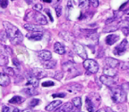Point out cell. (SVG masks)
Here are the masks:
<instances>
[{
  "label": "cell",
  "mask_w": 129,
  "mask_h": 112,
  "mask_svg": "<svg viewBox=\"0 0 129 112\" xmlns=\"http://www.w3.org/2000/svg\"><path fill=\"white\" fill-rule=\"evenodd\" d=\"M25 100L24 98L21 97V96H14L11 100H9V103L10 104H14V105H20V104H22L24 101Z\"/></svg>",
  "instance_id": "28"
},
{
  "label": "cell",
  "mask_w": 129,
  "mask_h": 112,
  "mask_svg": "<svg viewBox=\"0 0 129 112\" xmlns=\"http://www.w3.org/2000/svg\"><path fill=\"white\" fill-rule=\"evenodd\" d=\"M54 50L56 53L60 54V55H63V54L66 53V48L60 42H55V45H54Z\"/></svg>",
  "instance_id": "23"
},
{
  "label": "cell",
  "mask_w": 129,
  "mask_h": 112,
  "mask_svg": "<svg viewBox=\"0 0 129 112\" xmlns=\"http://www.w3.org/2000/svg\"><path fill=\"white\" fill-rule=\"evenodd\" d=\"M100 81L103 84L108 86V87H112V85L115 84V79H113V77L107 76V75H102L100 77Z\"/></svg>",
  "instance_id": "10"
},
{
  "label": "cell",
  "mask_w": 129,
  "mask_h": 112,
  "mask_svg": "<svg viewBox=\"0 0 129 112\" xmlns=\"http://www.w3.org/2000/svg\"><path fill=\"white\" fill-rule=\"evenodd\" d=\"M105 66L106 67H117V66H119L120 62L118 60L114 59L112 57H107L105 59Z\"/></svg>",
  "instance_id": "13"
},
{
  "label": "cell",
  "mask_w": 129,
  "mask_h": 112,
  "mask_svg": "<svg viewBox=\"0 0 129 112\" xmlns=\"http://www.w3.org/2000/svg\"><path fill=\"white\" fill-rule=\"evenodd\" d=\"M24 20L34 21L39 25H45L48 23L45 15L40 14L39 11H32V10H29V12L27 13L26 16L24 18Z\"/></svg>",
  "instance_id": "2"
},
{
  "label": "cell",
  "mask_w": 129,
  "mask_h": 112,
  "mask_svg": "<svg viewBox=\"0 0 129 112\" xmlns=\"http://www.w3.org/2000/svg\"><path fill=\"white\" fill-rule=\"evenodd\" d=\"M83 67L90 73H96L99 70L98 63L93 59H85L83 62Z\"/></svg>",
  "instance_id": "5"
},
{
  "label": "cell",
  "mask_w": 129,
  "mask_h": 112,
  "mask_svg": "<svg viewBox=\"0 0 129 112\" xmlns=\"http://www.w3.org/2000/svg\"><path fill=\"white\" fill-rule=\"evenodd\" d=\"M120 68H121V70H127V69L129 68V64L127 63V62H123V63H121Z\"/></svg>",
  "instance_id": "41"
},
{
  "label": "cell",
  "mask_w": 129,
  "mask_h": 112,
  "mask_svg": "<svg viewBox=\"0 0 129 112\" xmlns=\"http://www.w3.org/2000/svg\"><path fill=\"white\" fill-rule=\"evenodd\" d=\"M59 36L61 39H63L64 41H68V42H74L75 39H76L73 34L69 32V31H60L59 33Z\"/></svg>",
  "instance_id": "9"
},
{
  "label": "cell",
  "mask_w": 129,
  "mask_h": 112,
  "mask_svg": "<svg viewBox=\"0 0 129 112\" xmlns=\"http://www.w3.org/2000/svg\"><path fill=\"white\" fill-rule=\"evenodd\" d=\"M8 4H9V1H8V0H0V7L3 8V9L7 8Z\"/></svg>",
  "instance_id": "39"
},
{
  "label": "cell",
  "mask_w": 129,
  "mask_h": 112,
  "mask_svg": "<svg viewBox=\"0 0 129 112\" xmlns=\"http://www.w3.org/2000/svg\"><path fill=\"white\" fill-rule=\"evenodd\" d=\"M8 39V35L6 33V31L3 30L0 32V41H3V42H5Z\"/></svg>",
  "instance_id": "35"
},
{
  "label": "cell",
  "mask_w": 129,
  "mask_h": 112,
  "mask_svg": "<svg viewBox=\"0 0 129 112\" xmlns=\"http://www.w3.org/2000/svg\"><path fill=\"white\" fill-rule=\"evenodd\" d=\"M125 14H129V8H128V9H127V10H126V12H125Z\"/></svg>",
  "instance_id": "52"
},
{
  "label": "cell",
  "mask_w": 129,
  "mask_h": 112,
  "mask_svg": "<svg viewBox=\"0 0 129 112\" xmlns=\"http://www.w3.org/2000/svg\"><path fill=\"white\" fill-rule=\"evenodd\" d=\"M74 51L77 55L80 57H81L82 59H86L87 58V54L86 51V49L82 45L79 43H74Z\"/></svg>",
  "instance_id": "7"
},
{
  "label": "cell",
  "mask_w": 129,
  "mask_h": 112,
  "mask_svg": "<svg viewBox=\"0 0 129 112\" xmlns=\"http://www.w3.org/2000/svg\"><path fill=\"white\" fill-rule=\"evenodd\" d=\"M11 1H14V0H11Z\"/></svg>",
  "instance_id": "54"
},
{
  "label": "cell",
  "mask_w": 129,
  "mask_h": 112,
  "mask_svg": "<svg viewBox=\"0 0 129 112\" xmlns=\"http://www.w3.org/2000/svg\"><path fill=\"white\" fill-rule=\"evenodd\" d=\"M90 5H91V4H90L89 0H80L79 7L81 8V9H86L90 7Z\"/></svg>",
  "instance_id": "29"
},
{
  "label": "cell",
  "mask_w": 129,
  "mask_h": 112,
  "mask_svg": "<svg viewBox=\"0 0 129 112\" xmlns=\"http://www.w3.org/2000/svg\"><path fill=\"white\" fill-rule=\"evenodd\" d=\"M122 33L124 34L125 35H129V27H122Z\"/></svg>",
  "instance_id": "47"
},
{
  "label": "cell",
  "mask_w": 129,
  "mask_h": 112,
  "mask_svg": "<svg viewBox=\"0 0 129 112\" xmlns=\"http://www.w3.org/2000/svg\"><path fill=\"white\" fill-rule=\"evenodd\" d=\"M24 28L25 30H27L28 31H30V32H35V31L42 32L43 31V29L40 25H34V24H25L24 25Z\"/></svg>",
  "instance_id": "17"
},
{
  "label": "cell",
  "mask_w": 129,
  "mask_h": 112,
  "mask_svg": "<svg viewBox=\"0 0 129 112\" xmlns=\"http://www.w3.org/2000/svg\"><path fill=\"white\" fill-rule=\"evenodd\" d=\"M90 99V100L91 101L92 104H93L94 107H96L100 105L101 103V97L99 96V95H97L96 93H92L90 95V96L88 97Z\"/></svg>",
  "instance_id": "18"
},
{
  "label": "cell",
  "mask_w": 129,
  "mask_h": 112,
  "mask_svg": "<svg viewBox=\"0 0 129 112\" xmlns=\"http://www.w3.org/2000/svg\"><path fill=\"white\" fill-rule=\"evenodd\" d=\"M119 40V35H110L106 38V43L109 46H112L113 44H115L117 41Z\"/></svg>",
  "instance_id": "27"
},
{
  "label": "cell",
  "mask_w": 129,
  "mask_h": 112,
  "mask_svg": "<svg viewBox=\"0 0 129 112\" xmlns=\"http://www.w3.org/2000/svg\"><path fill=\"white\" fill-rule=\"evenodd\" d=\"M55 11H56V15H57V17H60L61 14H62V8H61V6L56 7Z\"/></svg>",
  "instance_id": "40"
},
{
  "label": "cell",
  "mask_w": 129,
  "mask_h": 112,
  "mask_svg": "<svg viewBox=\"0 0 129 112\" xmlns=\"http://www.w3.org/2000/svg\"><path fill=\"white\" fill-rule=\"evenodd\" d=\"M121 27L120 22L118 23H110V24L107 25L106 26L103 28L102 31L104 33H108V32H114V31L117 30L118 29Z\"/></svg>",
  "instance_id": "8"
},
{
  "label": "cell",
  "mask_w": 129,
  "mask_h": 112,
  "mask_svg": "<svg viewBox=\"0 0 129 112\" xmlns=\"http://www.w3.org/2000/svg\"><path fill=\"white\" fill-rule=\"evenodd\" d=\"M62 68L64 72L66 73V79H70L81 74L80 71H78V69L76 68V65L71 62H66L63 63Z\"/></svg>",
  "instance_id": "3"
},
{
  "label": "cell",
  "mask_w": 129,
  "mask_h": 112,
  "mask_svg": "<svg viewBox=\"0 0 129 112\" xmlns=\"http://www.w3.org/2000/svg\"><path fill=\"white\" fill-rule=\"evenodd\" d=\"M64 77V72H57L55 75V79L57 80H61V79H63Z\"/></svg>",
  "instance_id": "37"
},
{
  "label": "cell",
  "mask_w": 129,
  "mask_h": 112,
  "mask_svg": "<svg viewBox=\"0 0 129 112\" xmlns=\"http://www.w3.org/2000/svg\"><path fill=\"white\" fill-rule=\"evenodd\" d=\"M60 105H61L60 100H55V101H53V102L49 104V105L45 107V110L48 111L54 110H55V109H57Z\"/></svg>",
  "instance_id": "26"
},
{
  "label": "cell",
  "mask_w": 129,
  "mask_h": 112,
  "mask_svg": "<svg viewBox=\"0 0 129 112\" xmlns=\"http://www.w3.org/2000/svg\"><path fill=\"white\" fill-rule=\"evenodd\" d=\"M54 85H55V83L52 81H45L42 83L43 87H50V86H54Z\"/></svg>",
  "instance_id": "38"
},
{
  "label": "cell",
  "mask_w": 129,
  "mask_h": 112,
  "mask_svg": "<svg viewBox=\"0 0 129 112\" xmlns=\"http://www.w3.org/2000/svg\"><path fill=\"white\" fill-rule=\"evenodd\" d=\"M42 4H35V6H34V9L36 10V11H40L41 9H42Z\"/></svg>",
  "instance_id": "43"
},
{
  "label": "cell",
  "mask_w": 129,
  "mask_h": 112,
  "mask_svg": "<svg viewBox=\"0 0 129 112\" xmlns=\"http://www.w3.org/2000/svg\"><path fill=\"white\" fill-rule=\"evenodd\" d=\"M23 93H24L25 95H28V96H34V95H38V91L35 89V87L33 86H26V88H24L22 90Z\"/></svg>",
  "instance_id": "20"
},
{
  "label": "cell",
  "mask_w": 129,
  "mask_h": 112,
  "mask_svg": "<svg viewBox=\"0 0 129 112\" xmlns=\"http://www.w3.org/2000/svg\"><path fill=\"white\" fill-rule=\"evenodd\" d=\"M128 48V42L126 40H123L122 42L120 44V45H118L117 47L114 49V51H113V53L115 54V55H117V56H121L122 55V54H124L126 52V51L127 50Z\"/></svg>",
  "instance_id": "6"
},
{
  "label": "cell",
  "mask_w": 129,
  "mask_h": 112,
  "mask_svg": "<svg viewBox=\"0 0 129 112\" xmlns=\"http://www.w3.org/2000/svg\"><path fill=\"white\" fill-rule=\"evenodd\" d=\"M3 25H4L5 31H6L8 35V38L10 40L11 43L14 44V45H18V44L22 42L23 40H24V36L16 26H14L11 23L7 21H4L3 23Z\"/></svg>",
  "instance_id": "1"
},
{
  "label": "cell",
  "mask_w": 129,
  "mask_h": 112,
  "mask_svg": "<svg viewBox=\"0 0 129 112\" xmlns=\"http://www.w3.org/2000/svg\"><path fill=\"white\" fill-rule=\"evenodd\" d=\"M72 104L77 109H81V99L80 97H76L72 100Z\"/></svg>",
  "instance_id": "30"
},
{
  "label": "cell",
  "mask_w": 129,
  "mask_h": 112,
  "mask_svg": "<svg viewBox=\"0 0 129 112\" xmlns=\"http://www.w3.org/2000/svg\"><path fill=\"white\" fill-rule=\"evenodd\" d=\"M112 100L116 103H123L127 100V94L125 90H123L121 87L112 88L111 89Z\"/></svg>",
  "instance_id": "4"
},
{
  "label": "cell",
  "mask_w": 129,
  "mask_h": 112,
  "mask_svg": "<svg viewBox=\"0 0 129 112\" xmlns=\"http://www.w3.org/2000/svg\"><path fill=\"white\" fill-rule=\"evenodd\" d=\"M73 106H74L73 104L71 102H66L63 105H61L60 108H57V111H64V112L71 111L73 110Z\"/></svg>",
  "instance_id": "25"
},
{
  "label": "cell",
  "mask_w": 129,
  "mask_h": 112,
  "mask_svg": "<svg viewBox=\"0 0 129 112\" xmlns=\"http://www.w3.org/2000/svg\"><path fill=\"white\" fill-rule=\"evenodd\" d=\"M3 72H4L5 74H7L8 76H14V74H15L14 69L12 68V67H4Z\"/></svg>",
  "instance_id": "33"
},
{
  "label": "cell",
  "mask_w": 129,
  "mask_h": 112,
  "mask_svg": "<svg viewBox=\"0 0 129 112\" xmlns=\"http://www.w3.org/2000/svg\"><path fill=\"white\" fill-rule=\"evenodd\" d=\"M45 3H48V4H50V3L52 2V0H43Z\"/></svg>",
  "instance_id": "51"
},
{
  "label": "cell",
  "mask_w": 129,
  "mask_h": 112,
  "mask_svg": "<svg viewBox=\"0 0 129 112\" xmlns=\"http://www.w3.org/2000/svg\"><path fill=\"white\" fill-rule=\"evenodd\" d=\"M127 74H129V68H128V69H127Z\"/></svg>",
  "instance_id": "53"
},
{
  "label": "cell",
  "mask_w": 129,
  "mask_h": 112,
  "mask_svg": "<svg viewBox=\"0 0 129 112\" xmlns=\"http://www.w3.org/2000/svg\"><path fill=\"white\" fill-rule=\"evenodd\" d=\"M13 63H14V66L15 67H19V61H18V60L16 59V58H14V59H13Z\"/></svg>",
  "instance_id": "48"
},
{
  "label": "cell",
  "mask_w": 129,
  "mask_h": 112,
  "mask_svg": "<svg viewBox=\"0 0 129 112\" xmlns=\"http://www.w3.org/2000/svg\"><path fill=\"white\" fill-rule=\"evenodd\" d=\"M86 109L88 111H94L95 110V107L93 105V104L91 100H90V99L87 97L86 100Z\"/></svg>",
  "instance_id": "31"
},
{
  "label": "cell",
  "mask_w": 129,
  "mask_h": 112,
  "mask_svg": "<svg viewBox=\"0 0 129 112\" xmlns=\"http://www.w3.org/2000/svg\"><path fill=\"white\" fill-rule=\"evenodd\" d=\"M66 89L69 91L70 93H77V92H80V91L82 90V86L79 84H76V83H73V84H69L68 86L66 87Z\"/></svg>",
  "instance_id": "15"
},
{
  "label": "cell",
  "mask_w": 129,
  "mask_h": 112,
  "mask_svg": "<svg viewBox=\"0 0 129 112\" xmlns=\"http://www.w3.org/2000/svg\"><path fill=\"white\" fill-rule=\"evenodd\" d=\"M45 13H46V14H48V16H49V18H50V21H51V22H53V21H54V20H53L52 14H50V9H45Z\"/></svg>",
  "instance_id": "45"
},
{
  "label": "cell",
  "mask_w": 129,
  "mask_h": 112,
  "mask_svg": "<svg viewBox=\"0 0 129 112\" xmlns=\"http://www.w3.org/2000/svg\"><path fill=\"white\" fill-rule=\"evenodd\" d=\"M38 57H40V59L41 61H46V60H50L52 57V55H51L50 51H49L47 50H42L40 51L37 52Z\"/></svg>",
  "instance_id": "14"
},
{
  "label": "cell",
  "mask_w": 129,
  "mask_h": 112,
  "mask_svg": "<svg viewBox=\"0 0 129 112\" xmlns=\"http://www.w3.org/2000/svg\"><path fill=\"white\" fill-rule=\"evenodd\" d=\"M60 2V0H55V2H54V5H57Z\"/></svg>",
  "instance_id": "50"
},
{
  "label": "cell",
  "mask_w": 129,
  "mask_h": 112,
  "mask_svg": "<svg viewBox=\"0 0 129 112\" xmlns=\"http://www.w3.org/2000/svg\"><path fill=\"white\" fill-rule=\"evenodd\" d=\"M25 2H26L28 4H33L34 0H25Z\"/></svg>",
  "instance_id": "49"
},
{
  "label": "cell",
  "mask_w": 129,
  "mask_h": 112,
  "mask_svg": "<svg viewBox=\"0 0 129 112\" xmlns=\"http://www.w3.org/2000/svg\"><path fill=\"white\" fill-rule=\"evenodd\" d=\"M26 37L29 40L31 41H40L43 37V33L40 31H35V32H31L26 35Z\"/></svg>",
  "instance_id": "16"
},
{
  "label": "cell",
  "mask_w": 129,
  "mask_h": 112,
  "mask_svg": "<svg viewBox=\"0 0 129 112\" xmlns=\"http://www.w3.org/2000/svg\"><path fill=\"white\" fill-rule=\"evenodd\" d=\"M117 70L115 69V67H106L103 69V73L105 75L110 77H115L117 75Z\"/></svg>",
  "instance_id": "24"
},
{
  "label": "cell",
  "mask_w": 129,
  "mask_h": 112,
  "mask_svg": "<svg viewBox=\"0 0 129 112\" xmlns=\"http://www.w3.org/2000/svg\"><path fill=\"white\" fill-rule=\"evenodd\" d=\"M66 96V94L64 93H60V94H54L53 97L54 98H64Z\"/></svg>",
  "instance_id": "44"
},
{
  "label": "cell",
  "mask_w": 129,
  "mask_h": 112,
  "mask_svg": "<svg viewBox=\"0 0 129 112\" xmlns=\"http://www.w3.org/2000/svg\"><path fill=\"white\" fill-rule=\"evenodd\" d=\"M121 88H122L123 90H129V83H125V84H122Z\"/></svg>",
  "instance_id": "46"
},
{
  "label": "cell",
  "mask_w": 129,
  "mask_h": 112,
  "mask_svg": "<svg viewBox=\"0 0 129 112\" xmlns=\"http://www.w3.org/2000/svg\"><path fill=\"white\" fill-rule=\"evenodd\" d=\"M9 63V59H8L7 56L5 55H0V66L5 67Z\"/></svg>",
  "instance_id": "32"
},
{
  "label": "cell",
  "mask_w": 129,
  "mask_h": 112,
  "mask_svg": "<svg viewBox=\"0 0 129 112\" xmlns=\"http://www.w3.org/2000/svg\"><path fill=\"white\" fill-rule=\"evenodd\" d=\"M31 74L34 75L36 79H44L45 77L47 76V72H46L44 69H41V68H37V67H35V68H33L31 70Z\"/></svg>",
  "instance_id": "11"
},
{
  "label": "cell",
  "mask_w": 129,
  "mask_h": 112,
  "mask_svg": "<svg viewBox=\"0 0 129 112\" xmlns=\"http://www.w3.org/2000/svg\"><path fill=\"white\" fill-rule=\"evenodd\" d=\"M39 104H40V100H39V99H32L29 103V105L31 107H35V106L38 105Z\"/></svg>",
  "instance_id": "36"
},
{
  "label": "cell",
  "mask_w": 129,
  "mask_h": 112,
  "mask_svg": "<svg viewBox=\"0 0 129 112\" xmlns=\"http://www.w3.org/2000/svg\"><path fill=\"white\" fill-rule=\"evenodd\" d=\"M12 54H13V51L9 46L0 44V55L11 56Z\"/></svg>",
  "instance_id": "19"
},
{
  "label": "cell",
  "mask_w": 129,
  "mask_h": 112,
  "mask_svg": "<svg viewBox=\"0 0 129 112\" xmlns=\"http://www.w3.org/2000/svg\"><path fill=\"white\" fill-rule=\"evenodd\" d=\"M43 66L46 69H53L56 67V61L53 59L46 60L43 62Z\"/></svg>",
  "instance_id": "22"
},
{
  "label": "cell",
  "mask_w": 129,
  "mask_h": 112,
  "mask_svg": "<svg viewBox=\"0 0 129 112\" xmlns=\"http://www.w3.org/2000/svg\"><path fill=\"white\" fill-rule=\"evenodd\" d=\"M2 111L3 112H10V111H19V109L17 108H11V107H9V106H6V105H4L3 106V109H2Z\"/></svg>",
  "instance_id": "34"
},
{
  "label": "cell",
  "mask_w": 129,
  "mask_h": 112,
  "mask_svg": "<svg viewBox=\"0 0 129 112\" xmlns=\"http://www.w3.org/2000/svg\"><path fill=\"white\" fill-rule=\"evenodd\" d=\"M10 84V79L9 78L7 74H5L4 72H0V85L6 87Z\"/></svg>",
  "instance_id": "21"
},
{
  "label": "cell",
  "mask_w": 129,
  "mask_h": 112,
  "mask_svg": "<svg viewBox=\"0 0 129 112\" xmlns=\"http://www.w3.org/2000/svg\"><path fill=\"white\" fill-rule=\"evenodd\" d=\"M90 4H91V5H92L93 7L96 8L98 5H99V1L98 0H89Z\"/></svg>",
  "instance_id": "42"
},
{
  "label": "cell",
  "mask_w": 129,
  "mask_h": 112,
  "mask_svg": "<svg viewBox=\"0 0 129 112\" xmlns=\"http://www.w3.org/2000/svg\"><path fill=\"white\" fill-rule=\"evenodd\" d=\"M39 85V79L31 74L30 72L29 74H27V83L26 86H33V87H38Z\"/></svg>",
  "instance_id": "12"
}]
</instances>
